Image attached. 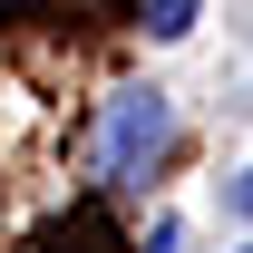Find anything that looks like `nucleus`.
I'll return each instance as SVG.
<instances>
[{
    "label": "nucleus",
    "instance_id": "1",
    "mask_svg": "<svg viewBox=\"0 0 253 253\" xmlns=\"http://www.w3.org/2000/svg\"><path fill=\"white\" fill-rule=\"evenodd\" d=\"M175 146V117H166V88H117L107 97V117L88 136V166L97 185H146V166Z\"/></svg>",
    "mask_w": 253,
    "mask_h": 253
},
{
    "label": "nucleus",
    "instance_id": "2",
    "mask_svg": "<svg viewBox=\"0 0 253 253\" xmlns=\"http://www.w3.org/2000/svg\"><path fill=\"white\" fill-rule=\"evenodd\" d=\"M195 10H205V0H136L146 39H185V30H195Z\"/></svg>",
    "mask_w": 253,
    "mask_h": 253
},
{
    "label": "nucleus",
    "instance_id": "3",
    "mask_svg": "<svg viewBox=\"0 0 253 253\" xmlns=\"http://www.w3.org/2000/svg\"><path fill=\"white\" fill-rule=\"evenodd\" d=\"M224 205H234V214L253 224V175H234V185H224Z\"/></svg>",
    "mask_w": 253,
    "mask_h": 253
},
{
    "label": "nucleus",
    "instance_id": "4",
    "mask_svg": "<svg viewBox=\"0 0 253 253\" xmlns=\"http://www.w3.org/2000/svg\"><path fill=\"white\" fill-rule=\"evenodd\" d=\"M146 253H175V224H156V234H146Z\"/></svg>",
    "mask_w": 253,
    "mask_h": 253
},
{
    "label": "nucleus",
    "instance_id": "5",
    "mask_svg": "<svg viewBox=\"0 0 253 253\" xmlns=\"http://www.w3.org/2000/svg\"><path fill=\"white\" fill-rule=\"evenodd\" d=\"M244 253H253V244H244Z\"/></svg>",
    "mask_w": 253,
    "mask_h": 253
}]
</instances>
